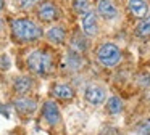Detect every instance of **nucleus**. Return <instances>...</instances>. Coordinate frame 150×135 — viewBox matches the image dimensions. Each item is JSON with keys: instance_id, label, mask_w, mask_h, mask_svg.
I'll list each match as a JSON object with an SVG mask.
<instances>
[{"instance_id": "20e7f679", "label": "nucleus", "mask_w": 150, "mask_h": 135, "mask_svg": "<svg viewBox=\"0 0 150 135\" xmlns=\"http://www.w3.org/2000/svg\"><path fill=\"white\" fill-rule=\"evenodd\" d=\"M84 96L91 105H102V103L105 101V98H107V93H105L103 87L92 84V85H89L87 89H86Z\"/></svg>"}, {"instance_id": "7ed1b4c3", "label": "nucleus", "mask_w": 150, "mask_h": 135, "mask_svg": "<svg viewBox=\"0 0 150 135\" xmlns=\"http://www.w3.org/2000/svg\"><path fill=\"white\" fill-rule=\"evenodd\" d=\"M97 60L107 68L116 66L121 61V50L115 44H102L97 50Z\"/></svg>"}, {"instance_id": "4468645a", "label": "nucleus", "mask_w": 150, "mask_h": 135, "mask_svg": "<svg viewBox=\"0 0 150 135\" xmlns=\"http://www.w3.org/2000/svg\"><path fill=\"white\" fill-rule=\"evenodd\" d=\"M136 35L137 37H149L150 35V16H147L145 19H142V21L137 24Z\"/></svg>"}, {"instance_id": "f3484780", "label": "nucleus", "mask_w": 150, "mask_h": 135, "mask_svg": "<svg viewBox=\"0 0 150 135\" xmlns=\"http://www.w3.org/2000/svg\"><path fill=\"white\" fill-rule=\"evenodd\" d=\"M71 47H73V50H76V51H84L86 47H87V42H86V39L82 37V35L76 34L71 40Z\"/></svg>"}, {"instance_id": "423d86ee", "label": "nucleus", "mask_w": 150, "mask_h": 135, "mask_svg": "<svg viewBox=\"0 0 150 135\" xmlns=\"http://www.w3.org/2000/svg\"><path fill=\"white\" fill-rule=\"evenodd\" d=\"M37 15H39V18L42 19V21H53V19L58 16V10H57V6L53 5L52 2H45L39 6Z\"/></svg>"}, {"instance_id": "f257e3e1", "label": "nucleus", "mask_w": 150, "mask_h": 135, "mask_svg": "<svg viewBox=\"0 0 150 135\" xmlns=\"http://www.w3.org/2000/svg\"><path fill=\"white\" fill-rule=\"evenodd\" d=\"M28 68H29L34 74H39V76L50 74L53 69L52 55H50L49 51H44V50H34L33 53L28 56Z\"/></svg>"}, {"instance_id": "f03ea898", "label": "nucleus", "mask_w": 150, "mask_h": 135, "mask_svg": "<svg viewBox=\"0 0 150 135\" xmlns=\"http://www.w3.org/2000/svg\"><path fill=\"white\" fill-rule=\"evenodd\" d=\"M11 29L15 37L23 42H31L40 37V27L31 19H15L11 22Z\"/></svg>"}, {"instance_id": "aec40b11", "label": "nucleus", "mask_w": 150, "mask_h": 135, "mask_svg": "<svg viewBox=\"0 0 150 135\" xmlns=\"http://www.w3.org/2000/svg\"><path fill=\"white\" fill-rule=\"evenodd\" d=\"M8 66H10V60H8L7 55H4V56L0 58V68L2 69H8Z\"/></svg>"}, {"instance_id": "ddd939ff", "label": "nucleus", "mask_w": 150, "mask_h": 135, "mask_svg": "<svg viewBox=\"0 0 150 135\" xmlns=\"http://www.w3.org/2000/svg\"><path fill=\"white\" fill-rule=\"evenodd\" d=\"M15 106H16V109L20 112H31V111H34V108H36V103H34L33 100H29V98H20V100H16Z\"/></svg>"}, {"instance_id": "2eb2a0df", "label": "nucleus", "mask_w": 150, "mask_h": 135, "mask_svg": "<svg viewBox=\"0 0 150 135\" xmlns=\"http://www.w3.org/2000/svg\"><path fill=\"white\" fill-rule=\"evenodd\" d=\"M73 8H74V11L78 13V15H82V16L91 11L89 0H73Z\"/></svg>"}, {"instance_id": "1a4fd4ad", "label": "nucleus", "mask_w": 150, "mask_h": 135, "mask_svg": "<svg viewBox=\"0 0 150 135\" xmlns=\"http://www.w3.org/2000/svg\"><path fill=\"white\" fill-rule=\"evenodd\" d=\"M129 11L136 18H142L149 11V3L147 0H129Z\"/></svg>"}, {"instance_id": "412c9836", "label": "nucleus", "mask_w": 150, "mask_h": 135, "mask_svg": "<svg viewBox=\"0 0 150 135\" xmlns=\"http://www.w3.org/2000/svg\"><path fill=\"white\" fill-rule=\"evenodd\" d=\"M2 8H4V0H0V11H2Z\"/></svg>"}, {"instance_id": "39448f33", "label": "nucleus", "mask_w": 150, "mask_h": 135, "mask_svg": "<svg viewBox=\"0 0 150 135\" xmlns=\"http://www.w3.org/2000/svg\"><path fill=\"white\" fill-rule=\"evenodd\" d=\"M42 114H44V119L49 122L50 125H55L57 122L60 121V109L57 106L55 101H45L44 103V108H42Z\"/></svg>"}, {"instance_id": "dca6fc26", "label": "nucleus", "mask_w": 150, "mask_h": 135, "mask_svg": "<svg viewBox=\"0 0 150 135\" xmlns=\"http://www.w3.org/2000/svg\"><path fill=\"white\" fill-rule=\"evenodd\" d=\"M107 108L111 114H118V112H121V109H123V103H121V100L118 98V96H111L107 101Z\"/></svg>"}, {"instance_id": "9d476101", "label": "nucleus", "mask_w": 150, "mask_h": 135, "mask_svg": "<svg viewBox=\"0 0 150 135\" xmlns=\"http://www.w3.org/2000/svg\"><path fill=\"white\" fill-rule=\"evenodd\" d=\"M53 95L60 100H71L73 95H74V92H73V89L69 85H66V84H58V85L53 87Z\"/></svg>"}, {"instance_id": "0eeeda50", "label": "nucleus", "mask_w": 150, "mask_h": 135, "mask_svg": "<svg viewBox=\"0 0 150 135\" xmlns=\"http://www.w3.org/2000/svg\"><path fill=\"white\" fill-rule=\"evenodd\" d=\"M97 11L102 18L105 19H113L116 16V6L113 5L111 0H98V5H97Z\"/></svg>"}, {"instance_id": "6ab92c4d", "label": "nucleus", "mask_w": 150, "mask_h": 135, "mask_svg": "<svg viewBox=\"0 0 150 135\" xmlns=\"http://www.w3.org/2000/svg\"><path fill=\"white\" fill-rule=\"evenodd\" d=\"M139 134L140 135H150V122L140 125V127H139Z\"/></svg>"}, {"instance_id": "a211bd4d", "label": "nucleus", "mask_w": 150, "mask_h": 135, "mask_svg": "<svg viewBox=\"0 0 150 135\" xmlns=\"http://www.w3.org/2000/svg\"><path fill=\"white\" fill-rule=\"evenodd\" d=\"M37 2H39V0H20V5L23 10H29L31 6H34Z\"/></svg>"}, {"instance_id": "f8f14e48", "label": "nucleus", "mask_w": 150, "mask_h": 135, "mask_svg": "<svg viewBox=\"0 0 150 135\" xmlns=\"http://www.w3.org/2000/svg\"><path fill=\"white\" fill-rule=\"evenodd\" d=\"M47 39L53 44H60L65 40V29L63 27H52L47 31Z\"/></svg>"}, {"instance_id": "6e6552de", "label": "nucleus", "mask_w": 150, "mask_h": 135, "mask_svg": "<svg viewBox=\"0 0 150 135\" xmlns=\"http://www.w3.org/2000/svg\"><path fill=\"white\" fill-rule=\"evenodd\" d=\"M82 29H84L86 35L97 34V18H95V13L89 11L82 16Z\"/></svg>"}, {"instance_id": "9b49d317", "label": "nucleus", "mask_w": 150, "mask_h": 135, "mask_svg": "<svg viewBox=\"0 0 150 135\" xmlns=\"http://www.w3.org/2000/svg\"><path fill=\"white\" fill-rule=\"evenodd\" d=\"M31 87H33V80H31L28 76H21V77H18V79L15 80V90H16L18 93H21V95H24V93L29 92Z\"/></svg>"}]
</instances>
